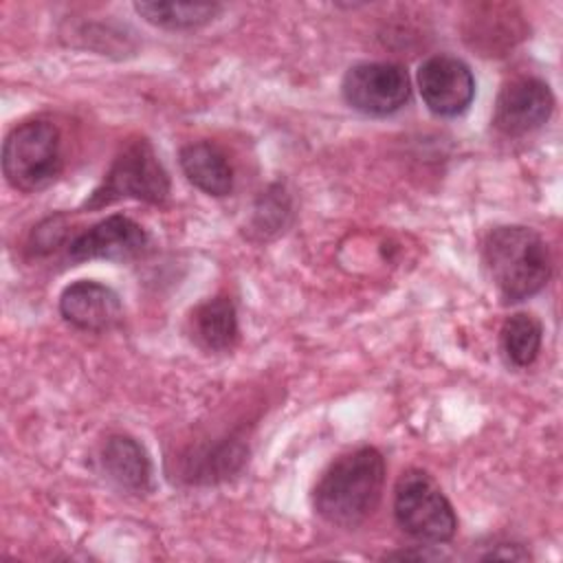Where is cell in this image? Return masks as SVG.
Segmentation results:
<instances>
[{
    "instance_id": "1",
    "label": "cell",
    "mask_w": 563,
    "mask_h": 563,
    "mask_svg": "<svg viewBox=\"0 0 563 563\" xmlns=\"http://www.w3.org/2000/svg\"><path fill=\"white\" fill-rule=\"evenodd\" d=\"M383 486V453L374 446H361L336 457L323 471L312 490V506L328 523L356 528L376 510Z\"/></svg>"
},
{
    "instance_id": "2",
    "label": "cell",
    "mask_w": 563,
    "mask_h": 563,
    "mask_svg": "<svg viewBox=\"0 0 563 563\" xmlns=\"http://www.w3.org/2000/svg\"><path fill=\"white\" fill-rule=\"evenodd\" d=\"M482 262L490 284L506 303L534 297L552 275L545 240L528 227H495L482 244Z\"/></svg>"
},
{
    "instance_id": "3",
    "label": "cell",
    "mask_w": 563,
    "mask_h": 563,
    "mask_svg": "<svg viewBox=\"0 0 563 563\" xmlns=\"http://www.w3.org/2000/svg\"><path fill=\"white\" fill-rule=\"evenodd\" d=\"M64 167L62 134L48 119L18 123L2 143V174L7 183L24 194L42 191L57 180Z\"/></svg>"
},
{
    "instance_id": "4",
    "label": "cell",
    "mask_w": 563,
    "mask_h": 563,
    "mask_svg": "<svg viewBox=\"0 0 563 563\" xmlns=\"http://www.w3.org/2000/svg\"><path fill=\"white\" fill-rule=\"evenodd\" d=\"M169 196V176L147 139L128 141L110 163L101 183L84 200L81 209H101L117 200L163 205Z\"/></svg>"
},
{
    "instance_id": "5",
    "label": "cell",
    "mask_w": 563,
    "mask_h": 563,
    "mask_svg": "<svg viewBox=\"0 0 563 563\" xmlns=\"http://www.w3.org/2000/svg\"><path fill=\"white\" fill-rule=\"evenodd\" d=\"M394 517L402 532L420 543H446L455 537L457 517L435 484V479L420 471H405L394 488Z\"/></svg>"
},
{
    "instance_id": "6",
    "label": "cell",
    "mask_w": 563,
    "mask_h": 563,
    "mask_svg": "<svg viewBox=\"0 0 563 563\" xmlns=\"http://www.w3.org/2000/svg\"><path fill=\"white\" fill-rule=\"evenodd\" d=\"M341 92L352 110L367 117H387L409 101L411 81L400 64L361 62L343 75Z\"/></svg>"
},
{
    "instance_id": "7",
    "label": "cell",
    "mask_w": 563,
    "mask_h": 563,
    "mask_svg": "<svg viewBox=\"0 0 563 563\" xmlns=\"http://www.w3.org/2000/svg\"><path fill=\"white\" fill-rule=\"evenodd\" d=\"M418 90L424 106L438 117H457L475 97V77L466 62L453 55H431L418 66Z\"/></svg>"
},
{
    "instance_id": "8",
    "label": "cell",
    "mask_w": 563,
    "mask_h": 563,
    "mask_svg": "<svg viewBox=\"0 0 563 563\" xmlns=\"http://www.w3.org/2000/svg\"><path fill=\"white\" fill-rule=\"evenodd\" d=\"M554 110V95L539 77H515L499 90L493 108V125L506 136H523L539 130Z\"/></svg>"
},
{
    "instance_id": "9",
    "label": "cell",
    "mask_w": 563,
    "mask_h": 563,
    "mask_svg": "<svg viewBox=\"0 0 563 563\" xmlns=\"http://www.w3.org/2000/svg\"><path fill=\"white\" fill-rule=\"evenodd\" d=\"M147 242L150 238L136 220L123 213H112L70 238L66 244V255L70 262H123L141 255Z\"/></svg>"
},
{
    "instance_id": "10",
    "label": "cell",
    "mask_w": 563,
    "mask_h": 563,
    "mask_svg": "<svg viewBox=\"0 0 563 563\" xmlns=\"http://www.w3.org/2000/svg\"><path fill=\"white\" fill-rule=\"evenodd\" d=\"M62 317L84 332H108L123 321L119 295L95 279H77L59 295Z\"/></svg>"
},
{
    "instance_id": "11",
    "label": "cell",
    "mask_w": 563,
    "mask_h": 563,
    "mask_svg": "<svg viewBox=\"0 0 563 563\" xmlns=\"http://www.w3.org/2000/svg\"><path fill=\"white\" fill-rule=\"evenodd\" d=\"M101 473L121 490L145 493L152 486V462L147 451L132 435H110L99 453Z\"/></svg>"
},
{
    "instance_id": "12",
    "label": "cell",
    "mask_w": 563,
    "mask_h": 563,
    "mask_svg": "<svg viewBox=\"0 0 563 563\" xmlns=\"http://www.w3.org/2000/svg\"><path fill=\"white\" fill-rule=\"evenodd\" d=\"M178 163L187 180L209 196H227L233 189V167L227 154L209 141L187 143L178 152Z\"/></svg>"
},
{
    "instance_id": "13",
    "label": "cell",
    "mask_w": 563,
    "mask_h": 563,
    "mask_svg": "<svg viewBox=\"0 0 563 563\" xmlns=\"http://www.w3.org/2000/svg\"><path fill=\"white\" fill-rule=\"evenodd\" d=\"M194 341L207 352H227L235 345L240 328L233 301L218 295L198 303L189 317Z\"/></svg>"
},
{
    "instance_id": "14",
    "label": "cell",
    "mask_w": 563,
    "mask_h": 563,
    "mask_svg": "<svg viewBox=\"0 0 563 563\" xmlns=\"http://www.w3.org/2000/svg\"><path fill=\"white\" fill-rule=\"evenodd\" d=\"M134 9L150 24L169 31L205 26L222 11L216 2H136Z\"/></svg>"
},
{
    "instance_id": "15",
    "label": "cell",
    "mask_w": 563,
    "mask_h": 563,
    "mask_svg": "<svg viewBox=\"0 0 563 563\" xmlns=\"http://www.w3.org/2000/svg\"><path fill=\"white\" fill-rule=\"evenodd\" d=\"M501 350L512 367H528L537 361L543 341L541 321L528 312L510 314L499 332Z\"/></svg>"
},
{
    "instance_id": "16",
    "label": "cell",
    "mask_w": 563,
    "mask_h": 563,
    "mask_svg": "<svg viewBox=\"0 0 563 563\" xmlns=\"http://www.w3.org/2000/svg\"><path fill=\"white\" fill-rule=\"evenodd\" d=\"M64 229L66 224L62 222V216L44 220L35 231H33V249L35 251H51L57 249V244L64 242Z\"/></svg>"
}]
</instances>
